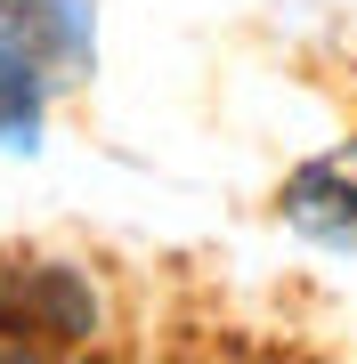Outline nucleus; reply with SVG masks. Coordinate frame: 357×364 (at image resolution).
<instances>
[]
</instances>
